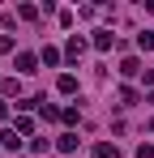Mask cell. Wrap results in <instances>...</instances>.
I'll use <instances>...</instances> for the list:
<instances>
[{"mask_svg": "<svg viewBox=\"0 0 154 158\" xmlns=\"http://www.w3.org/2000/svg\"><path fill=\"white\" fill-rule=\"evenodd\" d=\"M86 47H90V43H86V39H77V34H73V39L64 43V60H73V64H77V60L86 56Z\"/></svg>", "mask_w": 154, "mask_h": 158, "instance_id": "cell-1", "label": "cell"}, {"mask_svg": "<svg viewBox=\"0 0 154 158\" xmlns=\"http://www.w3.org/2000/svg\"><path fill=\"white\" fill-rule=\"evenodd\" d=\"M13 64H17V73H22V77H30V73H39V56H30V52H22L17 60H13Z\"/></svg>", "mask_w": 154, "mask_h": 158, "instance_id": "cell-2", "label": "cell"}, {"mask_svg": "<svg viewBox=\"0 0 154 158\" xmlns=\"http://www.w3.org/2000/svg\"><path fill=\"white\" fill-rule=\"evenodd\" d=\"M90 43H94V52H111L116 34H111V30H94V39H90Z\"/></svg>", "mask_w": 154, "mask_h": 158, "instance_id": "cell-3", "label": "cell"}, {"mask_svg": "<svg viewBox=\"0 0 154 158\" xmlns=\"http://www.w3.org/2000/svg\"><path fill=\"white\" fill-rule=\"evenodd\" d=\"M0 150H22V137L13 128H0Z\"/></svg>", "mask_w": 154, "mask_h": 158, "instance_id": "cell-4", "label": "cell"}, {"mask_svg": "<svg viewBox=\"0 0 154 158\" xmlns=\"http://www.w3.org/2000/svg\"><path fill=\"white\" fill-rule=\"evenodd\" d=\"M56 90H60V94H77V77L73 73H60V77H56Z\"/></svg>", "mask_w": 154, "mask_h": 158, "instance_id": "cell-5", "label": "cell"}, {"mask_svg": "<svg viewBox=\"0 0 154 158\" xmlns=\"http://www.w3.org/2000/svg\"><path fill=\"white\" fill-rule=\"evenodd\" d=\"M77 141H81L77 132H64V137H56V150H64V154H73V150H77Z\"/></svg>", "mask_w": 154, "mask_h": 158, "instance_id": "cell-6", "label": "cell"}, {"mask_svg": "<svg viewBox=\"0 0 154 158\" xmlns=\"http://www.w3.org/2000/svg\"><path fill=\"white\" fill-rule=\"evenodd\" d=\"M94 158H120L116 141H99V145H94Z\"/></svg>", "mask_w": 154, "mask_h": 158, "instance_id": "cell-7", "label": "cell"}, {"mask_svg": "<svg viewBox=\"0 0 154 158\" xmlns=\"http://www.w3.org/2000/svg\"><path fill=\"white\" fill-rule=\"evenodd\" d=\"M137 103H141V94H137L133 85H124V90H120V107H137Z\"/></svg>", "mask_w": 154, "mask_h": 158, "instance_id": "cell-8", "label": "cell"}, {"mask_svg": "<svg viewBox=\"0 0 154 158\" xmlns=\"http://www.w3.org/2000/svg\"><path fill=\"white\" fill-rule=\"evenodd\" d=\"M0 94H9V98L22 94V81H17V77H4V81H0Z\"/></svg>", "mask_w": 154, "mask_h": 158, "instance_id": "cell-9", "label": "cell"}, {"mask_svg": "<svg viewBox=\"0 0 154 158\" xmlns=\"http://www.w3.org/2000/svg\"><path fill=\"white\" fill-rule=\"evenodd\" d=\"M120 73H124V77H137V73H141V60H137V56H128L124 64H120Z\"/></svg>", "mask_w": 154, "mask_h": 158, "instance_id": "cell-10", "label": "cell"}, {"mask_svg": "<svg viewBox=\"0 0 154 158\" xmlns=\"http://www.w3.org/2000/svg\"><path fill=\"white\" fill-rule=\"evenodd\" d=\"M60 60H64V52H60V47H43V64H51V69H56Z\"/></svg>", "mask_w": 154, "mask_h": 158, "instance_id": "cell-11", "label": "cell"}, {"mask_svg": "<svg viewBox=\"0 0 154 158\" xmlns=\"http://www.w3.org/2000/svg\"><path fill=\"white\" fill-rule=\"evenodd\" d=\"M13 132H17V137H26V132H34V120H30V115H17V124H13Z\"/></svg>", "mask_w": 154, "mask_h": 158, "instance_id": "cell-12", "label": "cell"}, {"mask_svg": "<svg viewBox=\"0 0 154 158\" xmlns=\"http://www.w3.org/2000/svg\"><path fill=\"white\" fill-rule=\"evenodd\" d=\"M137 47H141V52H154V30H141V34H137Z\"/></svg>", "mask_w": 154, "mask_h": 158, "instance_id": "cell-13", "label": "cell"}, {"mask_svg": "<svg viewBox=\"0 0 154 158\" xmlns=\"http://www.w3.org/2000/svg\"><path fill=\"white\" fill-rule=\"evenodd\" d=\"M30 150H34V154H47L51 141H47V137H30Z\"/></svg>", "mask_w": 154, "mask_h": 158, "instance_id": "cell-14", "label": "cell"}, {"mask_svg": "<svg viewBox=\"0 0 154 158\" xmlns=\"http://www.w3.org/2000/svg\"><path fill=\"white\" fill-rule=\"evenodd\" d=\"M17 17H22V22H34V17H39V4H22Z\"/></svg>", "mask_w": 154, "mask_h": 158, "instance_id": "cell-15", "label": "cell"}, {"mask_svg": "<svg viewBox=\"0 0 154 158\" xmlns=\"http://www.w3.org/2000/svg\"><path fill=\"white\" fill-rule=\"evenodd\" d=\"M60 120H64V124H81V111H77V107H64Z\"/></svg>", "mask_w": 154, "mask_h": 158, "instance_id": "cell-16", "label": "cell"}, {"mask_svg": "<svg viewBox=\"0 0 154 158\" xmlns=\"http://www.w3.org/2000/svg\"><path fill=\"white\" fill-rule=\"evenodd\" d=\"M4 52H13V34H0V56Z\"/></svg>", "mask_w": 154, "mask_h": 158, "instance_id": "cell-17", "label": "cell"}, {"mask_svg": "<svg viewBox=\"0 0 154 158\" xmlns=\"http://www.w3.org/2000/svg\"><path fill=\"white\" fill-rule=\"evenodd\" d=\"M137 158H154V145H141V150H137Z\"/></svg>", "mask_w": 154, "mask_h": 158, "instance_id": "cell-18", "label": "cell"}, {"mask_svg": "<svg viewBox=\"0 0 154 158\" xmlns=\"http://www.w3.org/2000/svg\"><path fill=\"white\" fill-rule=\"evenodd\" d=\"M4 120H9V107H4V103H0V124H4Z\"/></svg>", "mask_w": 154, "mask_h": 158, "instance_id": "cell-19", "label": "cell"}, {"mask_svg": "<svg viewBox=\"0 0 154 158\" xmlns=\"http://www.w3.org/2000/svg\"><path fill=\"white\" fill-rule=\"evenodd\" d=\"M146 9H150V13H154V0H150V4H146Z\"/></svg>", "mask_w": 154, "mask_h": 158, "instance_id": "cell-20", "label": "cell"}]
</instances>
